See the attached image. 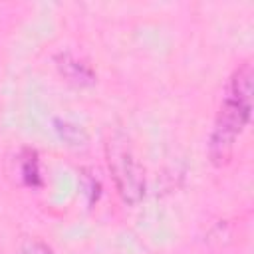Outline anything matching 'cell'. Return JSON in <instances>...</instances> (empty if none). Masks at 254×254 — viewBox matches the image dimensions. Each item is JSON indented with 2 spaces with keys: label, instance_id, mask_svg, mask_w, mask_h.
I'll return each instance as SVG.
<instances>
[{
  "label": "cell",
  "instance_id": "cell-3",
  "mask_svg": "<svg viewBox=\"0 0 254 254\" xmlns=\"http://www.w3.org/2000/svg\"><path fill=\"white\" fill-rule=\"evenodd\" d=\"M56 67L73 85H93L95 83L93 69L83 60H79L77 56H73L69 52H64V54L56 56Z\"/></svg>",
  "mask_w": 254,
  "mask_h": 254
},
{
  "label": "cell",
  "instance_id": "cell-1",
  "mask_svg": "<svg viewBox=\"0 0 254 254\" xmlns=\"http://www.w3.org/2000/svg\"><path fill=\"white\" fill-rule=\"evenodd\" d=\"M252 79L254 69L250 62L240 64L230 75L208 141V157L216 167H224L232 153L236 139L242 135L252 113Z\"/></svg>",
  "mask_w": 254,
  "mask_h": 254
},
{
  "label": "cell",
  "instance_id": "cell-2",
  "mask_svg": "<svg viewBox=\"0 0 254 254\" xmlns=\"http://www.w3.org/2000/svg\"><path fill=\"white\" fill-rule=\"evenodd\" d=\"M107 165L115 181L119 196L127 204H137L145 194V175L129 145L121 137H111L107 143Z\"/></svg>",
  "mask_w": 254,
  "mask_h": 254
},
{
  "label": "cell",
  "instance_id": "cell-6",
  "mask_svg": "<svg viewBox=\"0 0 254 254\" xmlns=\"http://www.w3.org/2000/svg\"><path fill=\"white\" fill-rule=\"evenodd\" d=\"M20 254H54L42 240L36 238H28L20 244Z\"/></svg>",
  "mask_w": 254,
  "mask_h": 254
},
{
  "label": "cell",
  "instance_id": "cell-5",
  "mask_svg": "<svg viewBox=\"0 0 254 254\" xmlns=\"http://www.w3.org/2000/svg\"><path fill=\"white\" fill-rule=\"evenodd\" d=\"M22 177L26 179L28 185H38L40 177H38V161H36V155L28 151V157H24L22 161Z\"/></svg>",
  "mask_w": 254,
  "mask_h": 254
},
{
  "label": "cell",
  "instance_id": "cell-4",
  "mask_svg": "<svg viewBox=\"0 0 254 254\" xmlns=\"http://www.w3.org/2000/svg\"><path fill=\"white\" fill-rule=\"evenodd\" d=\"M54 125H56L58 135H60L67 145H75V147L85 145L87 135H85V131H83L81 127H77V125H73V123H67V121H60V119H56Z\"/></svg>",
  "mask_w": 254,
  "mask_h": 254
}]
</instances>
